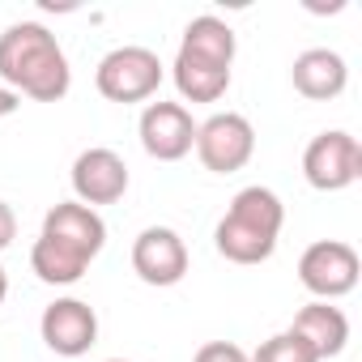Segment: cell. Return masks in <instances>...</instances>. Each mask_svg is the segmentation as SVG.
Listing matches in <instances>:
<instances>
[{
    "label": "cell",
    "instance_id": "cell-7",
    "mask_svg": "<svg viewBox=\"0 0 362 362\" xmlns=\"http://www.w3.org/2000/svg\"><path fill=\"white\" fill-rule=\"evenodd\" d=\"M358 252L341 239H320L311 243L303 256H298V281L303 290H311L320 303H332V298H345L354 286H358Z\"/></svg>",
    "mask_w": 362,
    "mask_h": 362
},
{
    "label": "cell",
    "instance_id": "cell-13",
    "mask_svg": "<svg viewBox=\"0 0 362 362\" xmlns=\"http://www.w3.org/2000/svg\"><path fill=\"white\" fill-rule=\"evenodd\" d=\"M290 332L324 362V358H337L341 349H345V341H349V320H345V311L341 307H332V303H307L298 315H294V324H290Z\"/></svg>",
    "mask_w": 362,
    "mask_h": 362
},
{
    "label": "cell",
    "instance_id": "cell-14",
    "mask_svg": "<svg viewBox=\"0 0 362 362\" xmlns=\"http://www.w3.org/2000/svg\"><path fill=\"white\" fill-rule=\"evenodd\" d=\"M170 77H175V90L184 103H218L230 90V69L226 64L205 60V56L184 52V47H179V56L170 64Z\"/></svg>",
    "mask_w": 362,
    "mask_h": 362
},
{
    "label": "cell",
    "instance_id": "cell-6",
    "mask_svg": "<svg viewBox=\"0 0 362 362\" xmlns=\"http://www.w3.org/2000/svg\"><path fill=\"white\" fill-rule=\"evenodd\" d=\"M197 158L205 162V170L214 175H235L252 162L256 153V128L247 115L239 111H218L205 124H197Z\"/></svg>",
    "mask_w": 362,
    "mask_h": 362
},
{
    "label": "cell",
    "instance_id": "cell-4",
    "mask_svg": "<svg viewBox=\"0 0 362 362\" xmlns=\"http://www.w3.org/2000/svg\"><path fill=\"white\" fill-rule=\"evenodd\" d=\"M94 86L107 103H145L162 86V60L149 47H115L98 60Z\"/></svg>",
    "mask_w": 362,
    "mask_h": 362
},
{
    "label": "cell",
    "instance_id": "cell-2",
    "mask_svg": "<svg viewBox=\"0 0 362 362\" xmlns=\"http://www.w3.org/2000/svg\"><path fill=\"white\" fill-rule=\"evenodd\" d=\"M0 81L18 98L60 103L73 86V69L60 39L43 22H13L0 35Z\"/></svg>",
    "mask_w": 362,
    "mask_h": 362
},
{
    "label": "cell",
    "instance_id": "cell-8",
    "mask_svg": "<svg viewBox=\"0 0 362 362\" xmlns=\"http://www.w3.org/2000/svg\"><path fill=\"white\" fill-rule=\"evenodd\" d=\"M141 149L158 162H179V158H188L192 145H197V119L184 103H149L141 111Z\"/></svg>",
    "mask_w": 362,
    "mask_h": 362
},
{
    "label": "cell",
    "instance_id": "cell-5",
    "mask_svg": "<svg viewBox=\"0 0 362 362\" xmlns=\"http://www.w3.org/2000/svg\"><path fill=\"white\" fill-rule=\"evenodd\" d=\"M303 175L315 192H345L349 184L362 179V145L345 128L320 132L303 149Z\"/></svg>",
    "mask_w": 362,
    "mask_h": 362
},
{
    "label": "cell",
    "instance_id": "cell-21",
    "mask_svg": "<svg viewBox=\"0 0 362 362\" xmlns=\"http://www.w3.org/2000/svg\"><path fill=\"white\" fill-rule=\"evenodd\" d=\"M107 362H124V358H107Z\"/></svg>",
    "mask_w": 362,
    "mask_h": 362
},
{
    "label": "cell",
    "instance_id": "cell-16",
    "mask_svg": "<svg viewBox=\"0 0 362 362\" xmlns=\"http://www.w3.org/2000/svg\"><path fill=\"white\" fill-rule=\"evenodd\" d=\"M247 362H320L290 328L286 332H277V337H269L256 354H247Z\"/></svg>",
    "mask_w": 362,
    "mask_h": 362
},
{
    "label": "cell",
    "instance_id": "cell-9",
    "mask_svg": "<svg viewBox=\"0 0 362 362\" xmlns=\"http://www.w3.org/2000/svg\"><path fill=\"white\" fill-rule=\"evenodd\" d=\"M73 192L90 209L124 201V192H128V162L115 149H107V145L81 149L77 162H73Z\"/></svg>",
    "mask_w": 362,
    "mask_h": 362
},
{
    "label": "cell",
    "instance_id": "cell-15",
    "mask_svg": "<svg viewBox=\"0 0 362 362\" xmlns=\"http://www.w3.org/2000/svg\"><path fill=\"white\" fill-rule=\"evenodd\" d=\"M179 47H184V52H197V56H205V60H218V64L230 69V64H235V52H239V39H235V30H230L222 18L201 13V18H192V22L184 26Z\"/></svg>",
    "mask_w": 362,
    "mask_h": 362
},
{
    "label": "cell",
    "instance_id": "cell-12",
    "mask_svg": "<svg viewBox=\"0 0 362 362\" xmlns=\"http://www.w3.org/2000/svg\"><path fill=\"white\" fill-rule=\"evenodd\" d=\"M290 81H294V90H298L303 98H311V103H332L337 94H345L349 69H345V60H341L337 52H328V47H307V52L294 56Z\"/></svg>",
    "mask_w": 362,
    "mask_h": 362
},
{
    "label": "cell",
    "instance_id": "cell-1",
    "mask_svg": "<svg viewBox=\"0 0 362 362\" xmlns=\"http://www.w3.org/2000/svg\"><path fill=\"white\" fill-rule=\"evenodd\" d=\"M103 247H107V222L98 218V209L81 201H64L47 209L43 230L30 247V269L47 286H73L86 277V269Z\"/></svg>",
    "mask_w": 362,
    "mask_h": 362
},
{
    "label": "cell",
    "instance_id": "cell-19",
    "mask_svg": "<svg viewBox=\"0 0 362 362\" xmlns=\"http://www.w3.org/2000/svg\"><path fill=\"white\" fill-rule=\"evenodd\" d=\"M22 107V98L13 94V90H5V86H0V119H5V115H13Z\"/></svg>",
    "mask_w": 362,
    "mask_h": 362
},
{
    "label": "cell",
    "instance_id": "cell-18",
    "mask_svg": "<svg viewBox=\"0 0 362 362\" xmlns=\"http://www.w3.org/2000/svg\"><path fill=\"white\" fill-rule=\"evenodd\" d=\"M13 239H18V218H13V209L5 201H0V252H5Z\"/></svg>",
    "mask_w": 362,
    "mask_h": 362
},
{
    "label": "cell",
    "instance_id": "cell-20",
    "mask_svg": "<svg viewBox=\"0 0 362 362\" xmlns=\"http://www.w3.org/2000/svg\"><path fill=\"white\" fill-rule=\"evenodd\" d=\"M9 298V277H5V269H0V303Z\"/></svg>",
    "mask_w": 362,
    "mask_h": 362
},
{
    "label": "cell",
    "instance_id": "cell-17",
    "mask_svg": "<svg viewBox=\"0 0 362 362\" xmlns=\"http://www.w3.org/2000/svg\"><path fill=\"white\" fill-rule=\"evenodd\" d=\"M192 362H247V349L235 341H205Z\"/></svg>",
    "mask_w": 362,
    "mask_h": 362
},
{
    "label": "cell",
    "instance_id": "cell-3",
    "mask_svg": "<svg viewBox=\"0 0 362 362\" xmlns=\"http://www.w3.org/2000/svg\"><path fill=\"white\" fill-rule=\"evenodd\" d=\"M281 222H286L281 197L273 188L252 184V188L235 192L230 209L222 214V222L214 230V243L230 264H264L277 252Z\"/></svg>",
    "mask_w": 362,
    "mask_h": 362
},
{
    "label": "cell",
    "instance_id": "cell-10",
    "mask_svg": "<svg viewBox=\"0 0 362 362\" xmlns=\"http://www.w3.org/2000/svg\"><path fill=\"white\" fill-rule=\"evenodd\" d=\"M132 273L145 286H179L188 273V247L170 226H145L132 243Z\"/></svg>",
    "mask_w": 362,
    "mask_h": 362
},
{
    "label": "cell",
    "instance_id": "cell-11",
    "mask_svg": "<svg viewBox=\"0 0 362 362\" xmlns=\"http://www.w3.org/2000/svg\"><path fill=\"white\" fill-rule=\"evenodd\" d=\"M39 332H43V345L60 358H81L90 354V345L98 341V315L90 303L81 298H56L43 320H39Z\"/></svg>",
    "mask_w": 362,
    "mask_h": 362
}]
</instances>
